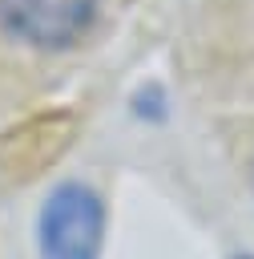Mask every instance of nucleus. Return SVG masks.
I'll list each match as a JSON object with an SVG mask.
<instances>
[{
  "mask_svg": "<svg viewBox=\"0 0 254 259\" xmlns=\"http://www.w3.org/2000/svg\"><path fill=\"white\" fill-rule=\"evenodd\" d=\"M101 0H0V28L40 53L73 49L97 24Z\"/></svg>",
  "mask_w": 254,
  "mask_h": 259,
  "instance_id": "obj_2",
  "label": "nucleus"
},
{
  "mask_svg": "<svg viewBox=\"0 0 254 259\" xmlns=\"http://www.w3.org/2000/svg\"><path fill=\"white\" fill-rule=\"evenodd\" d=\"M234 259H254V255H234Z\"/></svg>",
  "mask_w": 254,
  "mask_h": 259,
  "instance_id": "obj_4",
  "label": "nucleus"
},
{
  "mask_svg": "<svg viewBox=\"0 0 254 259\" xmlns=\"http://www.w3.org/2000/svg\"><path fill=\"white\" fill-rule=\"evenodd\" d=\"M105 243V202L89 182H60L36 214L40 259H97Z\"/></svg>",
  "mask_w": 254,
  "mask_h": 259,
  "instance_id": "obj_1",
  "label": "nucleus"
},
{
  "mask_svg": "<svg viewBox=\"0 0 254 259\" xmlns=\"http://www.w3.org/2000/svg\"><path fill=\"white\" fill-rule=\"evenodd\" d=\"M129 109L141 117V121H161L165 117V89L161 85H141L129 101Z\"/></svg>",
  "mask_w": 254,
  "mask_h": 259,
  "instance_id": "obj_3",
  "label": "nucleus"
}]
</instances>
